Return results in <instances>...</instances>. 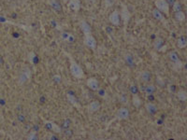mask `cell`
<instances>
[{"label":"cell","instance_id":"cell-17","mask_svg":"<svg viewBox=\"0 0 187 140\" xmlns=\"http://www.w3.org/2000/svg\"><path fill=\"white\" fill-rule=\"evenodd\" d=\"M132 104H133V106H134L136 108H140L142 105V100H141V98L137 95V94L134 93L133 94V96H132Z\"/></svg>","mask_w":187,"mask_h":140},{"label":"cell","instance_id":"cell-26","mask_svg":"<svg viewBox=\"0 0 187 140\" xmlns=\"http://www.w3.org/2000/svg\"><path fill=\"white\" fill-rule=\"evenodd\" d=\"M168 58H170V60L171 63L173 62H177V61H179L180 60V57L179 55H178V53L174 51H172L170 52V53H168Z\"/></svg>","mask_w":187,"mask_h":140},{"label":"cell","instance_id":"cell-29","mask_svg":"<svg viewBox=\"0 0 187 140\" xmlns=\"http://www.w3.org/2000/svg\"><path fill=\"white\" fill-rule=\"evenodd\" d=\"M35 58H36V53L34 52H31L28 53V60L30 62V64H34Z\"/></svg>","mask_w":187,"mask_h":140},{"label":"cell","instance_id":"cell-18","mask_svg":"<svg viewBox=\"0 0 187 140\" xmlns=\"http://www.w3.org/2000/svg\"><path fill=\"white\" fill-rule=\"evenodd\" d=\"M140 78L142 82H145L146 83V82H148V81L151 79V73H150L149 71H147V70L141 71Z\"/></svg>","mask_w":187,"mask_h":140},{"label":"cell","instance_id":"cell-28","mask_svg":"<svg viewBox=\"0 0 187 140\" xmlns=\"http://www.w3.org/2000/svg\"><path fill=\"white\" fill-rule=\"evenodd\" d=\"M172 8H173V10H174V12H177V11L181 10V3L178 2V1H175L174 3L172 4Z\"/></svg>","mask_w":187,"mask_h":140},{"label":"cell","instance_id":"cell-20","mask_svg":"<svg viewBox=\"0 0 187 140\" xmlns=\"http://www.w3.org/2000/svg\"><path fill=\"white\" fill-rule=\"evenodd\" d=\"M155 91H156V87L154 86V84H149V85H147L146 88H145V94L147 96H149V95H152V94H154L155 93Z\"/></svg>","mask_w":187,"mask_h":140},{"label":"cell","instance_id":"cell-3","mask_svg":"<svg viewBox=\"0 0 187 140\" xmlns=\"http://www.w3.org/2000/svg\"><path fill=\"white\" fill-rule=\"evenodd\" d=\"M31 77H32V72H31V69L29 67H24V68L21 71V73L19 75V78H18V83L23 85L24 84L25 82H27V81L31 79Z\"/></svg>","mask_w":187,"mask_h":140},{"label":"cell","instance_id":"cell-5","mask_svg":"<svg viewBox=\"0 0 187 140\" xmlns=\"http://www.w3.org/2000/svg\"><path fill=\"white\" fill-rule=\"evenodd\" d=\"M154 47L158 52H166L167 49V46L164 42V39L161 38H155L154 42Z\"/></svg>","mask_w":187,"mask_h":140},{"label":"cell","instance_id":"cell-8","mask_svg":"<svg viewBox=\"0 0 187 140\" xmlns=\"http://www.w3.org/2000/svg\"><path fill=\"white\" fill-rule=\"evenodd\" d=\"M129 118V110L126 107H120L116 112V119L119 120H124Z\"/></svg>","mask_w":187,"mask_h":140},{"label":"cell","instance_id":"cell-13","mask_svg":"<svg viewBox=\"0 0 187 140\" xmlns=\"http://www.w3.org/2000/svg\"><path fill=\"white\" fill-rule=\"evenodd\" d=\"M100 107H101V105L98 101H93L89 104L88 111L90 112V113H95V112H97L100 109Z\"/></svg>","mask_w":187,"mask_h":140},{"label":"cell","instance_id":"cell-33","mask_svg":"<svg viewBox=\"0 0 187 140\" xmlns=\"http://www.w3.org/2000/svg\"><path fill=\"white\" fill-rule=\"evenodd\" d=\"M1 10H2V8H1V6H0V11H1Z\"/></svg>","mask_w":187,"mask_h":140},{"label":"cell","instance_id":"cell-21","mask_svg":"<svg viewBox=\"0 0 187 140\" xmlns=\"http://www.w3.org/2000/svg\"><path fill=\"white\" fill-rule=\"evenodd\" d=\"M177 46L179 49H184L187 46V39L185 37H181L177 39Z\"/></svg>","mask_w":187,"mask_h":140},{"label":"cell","instance_id":"cell-32","mask_svg":"<svg viewBox=\"0 0 187 140\" xmlns=\"http://www.w3.org/2000/svg\"><path fill=\"white\" fill-rule=\"evenodd\" d=\"M61 1L63 2V3H65V4H66V3L68 2V0H61Z\"/></svg>","mask_w":187,"mask_h":140},{"label":"cell","instance_id":"cell-19","mask_svg":"<svg viewBox=\"0 0 187 140\" xmlns=\"http://www.w3.org/2000/svg\"><path fill=\"white\" fill-rule=\"evenodd\" d=\"M176 95L178 99L181 102H185L187 100V93L185 90H179V91L177 92Z\"/></svg>","mask_w":187,"mask_h":140},{"label":"cell","instance_id":"cell-31","mask_svg":"<svg viewBox=\"0 0 187 140\" xmlns=\"http://www.w3.org/2000/svg\"><path fill=\"white\" fill-rule=\"evenodd\" d=\"M167 1L168 4H170V5L172 6V4L175 2V0H167Z\"/></svg>","mask_w":187,"mask_h":140},{"label":"cell","instance_id":"cell-25","mask_svg":"<svg viewBox=\"0 0 187 140\" xmlns=\"http://www.w3.org/2000/svg\"><path fill=\"white\" fill-rule=\"evenodd\" d=\"M96 92H97V95H98L99 97H101L102 99H107V98H108V93H107V91L104 88L99 87L98 89L96 90Z\"/></svg>","mask_w":187,"mask_h":140},{"label":"cell","instance_id":"cell-9","mask_svg":"<svg viewBox=\"0 0 187 140\" xmlns=\"http://www.w3.org/2000/svg\"><path fill=\"white\" fill-rule=\"evenodd\" d=\"M86 85L87 87L92 90L93 92H96V90L99 88V82L98 80H97L96 78H89L87 80H86Z\"/></svg>","mask_w":187,"mask_h":140},{"label":"cell","instance_id":"cell-11","mask_svg":"<svg viewBox=\"0 0 187 140\" xmlns=\"http://www.w3.org/2000/svg\"><path fill=\"white\" fill-rule=\"evenodd\" d=\"M45 126L49 129L52 131L53 133H56V134H60L61 133V127L60 126L57 125L55 123H53V121H51V120H46L45 123Z\"/></svg>","mask_w":187,"mask_h":140},{"label":"cell","instance_id":"cell-15","mask_svg":"<svg viewBox=\"0 0 187 140\" xmlns=\"http://www.w3.org/2000/svg\"><path fill=\"white\" fill-rule=\"evenodd\" d=\"M66 98H68V101L72 105L73 107H77V108H80L81 107V105H80V103L78 101V99L75 97L73 94H71V93H66Z\"/></svg>","mask_w":187,"mask_h":140},{"label":"cell","instance_id":"cell-7","mask_svg":"<svg viewBox=\"0 0 187 140\" xmlns=\"http://www.w3.org/2000/svg\"><path fill=\"white\" fill-rule=\"evenodd\" d=\"M120 17H121L122 20L124 21V25H126L131 19V14H130V12H129L128 8L126 5L122 6V12H121V14H120Z\"/></svg>","mask_w":187,"mask_h":140},{"label":"cell","instance_id":"cell-27","mask_svg":"<svg viewBox=\"0 0 187 140\" xmlns=\"http://www.w3.org/2000/svg\"><path fill=\"white\" fill-rule=\"evenodd\" d=\"M171 65H172V68L176 71H179L184 67V64H182V62L181 60L177 61V62H173V63H171Z\"/></svg>","mask_w":187,"mask_h":140},{"label":"cell","instance_id":"cell-12","mask_svg":"<svg viewBox=\"0 0 187 140\" xmlns=\"http://www.w3.org/2000/svg\"><path fill=\"white\" fill-rule=\"evenodd\" d=\"M80 26H81V29L84 35L92 34V28H91L90 24H89L86 21H84V20L81 21V22H80Z\"/></svg>","mask_w":187,"mask_h":140},{"label":"cell","instance_id":"cell-14","mask_svg":"<svg viewBox=\"0 0 187 140\" xmlns=\"http://www.w3.org/2000/svg\"><path fill=\"white\" fill-rule=\"evenodd\" d=\"M145 108H146V111L148 112V113L152 114V115L155 114L157 112V110H158L156 105H155V104H154V103H151V102L146 103Z\"/></svg>","mask_w":187,"mask_h":140},{"label":"cell","instance_id":"cell-24","mask_svg":"<svg viewBox=\"0 0 187 140\" xmlns=\"http://www.w3.org/2000/svg\"><path fill=\"white\" fill-rule=\"evenodd\" d=\"M49 4H50V6L53 8V10H55L57 11L61 10V5L57 0H50V1H49Z\"/></svg>","mask_w":187,"mask_h":140},{"label":"cell","instance_id":"cell-10","mask_svg":"<svg viewBox=\"0 0 187 140\" xmlns=\"http://www.w3.org/2000/svg\"><path fill=\"white\" fill-rule=\"evenodd\" d=\"M68 8L72 11H79L81 10V0H68Z\"/></svg>","mask_w":187,"mask_h":140},{"label":"cell","instance_id":"cell-4","mask_svg":"<svg viewBox=\"0 0 187 140\" xmlns=\"http://www.w3.org/2000/svg\"><path fill=\"white\" fill-rule=\"evenodd\" d=\"M83 43L84 45L91 49H95L96 48V39L92 36V34L84 35L83 37Z\"/></svg>","mask_w":187,"mask_h":140},{"label":"cell","instance_id":"cell-23","mask_svg":"<svg viewBox=\"0 0 187 140\" xmlns=\"http://www.w3.org/2000/svg\"><path fill=\"white\" fill-rule=\"evenodd\" d=\"M175 19L180 22H184L185 19H186V16H185V13L182 11V10H180V11H177L175 12Z\"/></svg>","mask_w":187,"mask_h":140},{"label":"cell","instance_id":"cell-22","mask_svg":"<svg viewBox=\"0 0 187 140\" xmlns=\"http://www.w3.org/2000/svg\"><path fill=\"white\" fill-rule=\"evenodd\" d=\"M61 38L62 39H64L66 40V41H68V42H73L74 40H75V38H74V36L72 34H70V33H66V32H64V33H62L61 35Z\"/></svg>","mask_w":187,"mask_h":140},{"label":"cell","instance_id":"cell-1","mask_svg":"<svg viewBox=\"0 0 187 140\" xmlns=\"http://www.w3.org/2000/svg\"><path fill=\"white\" fill-rule=\"evenodd\" d=\"M69 69H70L71 74H72V76L74 77V78H76V79H82L83 78V76H84L83 69L82 68V66L80 65L77 62L71 60Z\"/></svg>","mask_w":187,"mask_h":140},{"label":"cell","instance_id":"cell-16","mask_svg":"<svg viewBox=\"0 0 187 140\" xmlns=\"http://www.w3.org/2000/svg\"><path fill=\"white\" fill-rule=\"evenodd\" d=\"M152 14H153V16H154V18L155 20H157V21H159V22H165V20H166V18H165V15L163 14V13L160 11V10H158L157 8H154V10H153V11H152Z\"/></svg>","mask_w":187,"mask_h":140},{"label":"cell","instance_id":"cell-6","mask_svg":"<svg viewBox=\"0 0 187 140\" xmlns=\"http://www.w3.org/2000/svg\"><path fill=\"white\" fill-rule=\"evenodd\" d=\"M109 21L112 25L114 26H119L121 24V17H120V13L118 10H114L110 14L109 16Z\"/></svg>","mask_w":187,"mask_h":140},{"label":"cell","instance_id":"cell-30","mask_svg":"<svg viewBox=\"0 0 187 140\" xmlns=\"http://www.w3.org/2000/svg\"><path fill=\"white\" fill-rule=\"evenodd\" d=\"M27 139L33 140V139H38V137L37 134H36V132H31V133H29V134L27 135Z\"/></svg>","mask_w":187,"mask_h":140},{"label":"cell","instance_id":"cell-2","mask_svg":"<svg viewBox=\"0 0 187 140\" xmlns=\"http://www.w3.org/2000/svg\"><path fill=\"white\" fill-rule=\"evenodd\" d=\"M155 8L160 10L164 15H170V6L167 3V0H155L154 1Z\"/></svg>","mask_w":187,"mask_h":140}]
</instances>
